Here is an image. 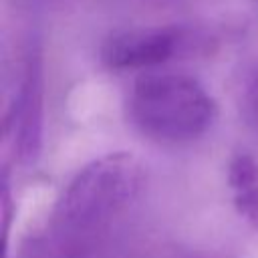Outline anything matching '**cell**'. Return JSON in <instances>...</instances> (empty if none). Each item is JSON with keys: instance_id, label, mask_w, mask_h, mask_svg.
I'll use <instances>...</instances> for the list:
<instances>
[{"instance_id": "4", "label": "cell", "mask_w": 258, "mask_h": 258, "mask_svg": "<svg viewBox=\"0 0 258 258\" xmlns=\"http://www.w3.org/2000/svg\"><path fill=\"white\" fill-rule=\"evenodd\" d=\"M187 42L181 26H135L111 32L101 48L99 58L111 71H137L163 64L179 54Z\"/></svg>"}, {"instance_id": "2", "label": "cell", "mask_w": 258, "mask_h": 258, "mask_svg": "<svg viewBox=\"0 0 258 258\" xmlns=\"http://www.w3.org/2000/svg\"><path fill=\"white\" fill-rule=\"evenodd\" d=\"M127 115L145 139L185 145L208 133L218 107L208 89L185 73H147L131 87Z\"/></svg>"}, {"instance_id": "1", "label": "cell", "mask_w": 258, "mask_h": 258, "mask_svg": "<svg viewBox=\"0 0 258 258\" xmlns=\"http://www.w3.org/2000/svg\"><path fill=\"white\" fill-rule=\"evenodd\" d=\"M143 183V165L131 153L117 151L93 159L62 189L52 212L54 234L75 248L97 240L133 206Z\"/></svg>"}, {"instance_id": "5", "label": "cell", "mask_w": 258, "mask_h": 258, "mask_svg": "<svg viewBox=\"0 0 258 258\" xmlns=\"http://www.w3.org/2000/svg\"><path fill=\"white\" fill-rule=\"evenodd\" d=\"M240 111L246 125L258 135V64L246 75L240 89Z\"/></svg>"}, {"instance_id": "6", "label": "cell", "mask_w": 258, "mask_h": 258, "mask_svg": "<svg viewBox=\"0 0 258 258\" xmlns=\"http://www.w3.org/2000/svg\"><path fill=\"white\" fill-rule=\"evenodd\" d=\"M234 208L248 224L258 228V179L246 185L234 187Z\"/></svg>"}, {"instance_id": "3", "label": "cell", "mask_w": 258, "mask_h": 258, "mask_svg": "<svg viewBox=\"0 0 258 258\" xmlns=\"http://www.w3.org/2000/svg\"><path fill=\"white\" fill-rule=\"evenodd\" d=\"M44 129V67L36 38L28 42L20 58V73L12 93L6 131L18 163L30 165L38 159Z\"/></svg>"}]
</instances>
